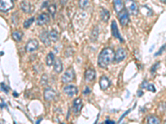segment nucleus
Listing matches in <instances>:
<instances>
[{
	"label": "nucleus",
	"mask_w": 166,
	"mask_h": 124,
	"mask_svg": "<svg viewBox=\"0 0 166 124\" xmlns=\"http://www.w3.org/2000/svg\"><path fill=\"white\" fill-rule=\"evenodd\" d=\"M54 61H55V56H54V54L53 52H50L48 54V56H47V59H46V62H47V65L48 66H51L54 64Z\"/></svg>",
	"instance_id": "22"
},
{
	"label": "nucleus",
	"mask_w": 166,
	"mask_h": 124,
	"mask_svg": "<svg viewBox=\"0 0 166 124\" xmlns=\"http://www.w3.org/2000/svg\"><path fill=\"white\" fill-rule=\"evenodd\" d=\"M96 79V71L92 69H89L85 73V80L87 82H92Z\"/></svg>",
	"instance_id": "15"
},
{
	"label": "nucleus",
	"mask_w": 166,
	"mask_h": 124,
	"mask_svg": "<svg viewBox=\"0 0 166 124\" xmlns=\"http://www.w3.org/2000/svg\"><path fill=\"white\" fill-rule=\"evenodd\" d=\"M147 123L150 124H158L160 123V119L158 118L157 117L154 116H149L147 118Z\"/></svg>",
	"instance_id": "23"
},
{
	"label": "nucleus",
	"mask_w": 166,
	"mask_h": 124,
	"mask_svg": "<svg viewBox=\"0 0 166 124\" xmlns=\"http://www.w3.org/2000/svg\"><path fill=\"white\" fill-rule=\"evenodd\" d=\"M131 109H129V110L127 111V112H126V113H124V114H123V115L121 116V118H120V120H119V122H121V120H122L123 118H125V116L127 115V114H128V113H130V112H131Z\"/></svg>",
	"instance_id": "33"
},
{
	"label": "nucleus",
	"mask_w": 166,
	"mask_h": 124,
	"mask_svg": "<svg viewBox=\"0 0 166 124\" xmlns=\"http://www.w3.org/2000/svg\"><path fill=\"white\" fill-rule=\"evenodd\" d=\"M100 16H101V20H102L103 22H106L109 20L110 15V13L108 10H106V9H101V12H100Z\"/></svg>",
	"instance_id": "19"
},
{
	"label": "nucleus",
	"mask_w": 166,
	"mask_h": 124,
	"mask_svg": "<svg viewBox=\"0 0 166 124\" xmlns=\"http://www.w3.org/2000/svg\"><path fill=\"white\" fill-rule=\"evenodd\" d=\"M105 123H115L114 121H110V120H106Z\"/></svg>",
	"instance_id": "35"
},
{
	"label": "nucleus",
	"mask_w": 166,
	"mask_h": 124,
	"mask_svg": "<svg viewBox=\"0 0 166 124\" xmlns=\"http://www.w3.org/2000/svg\"><path fill=\"white\" fill-rule=\"evenodd\" d=\"M138 94H139V96H140V95H142V94H143V93H142V92H140V91H139V93H138Z\"/></svg>",
	"instance_id": "36"
},
{
	"label": "nucleus",
	"mask_w": 166,
	"mask_h": 124,
	"mask_svg": "<svg viewBox=\"0 0 166 124\" xmlns=\"http://www.w3.org/2000/svg\"><path fill=\"white\" fill-rule=\"evenodd\" d=\"M126 57V52L123 48H119L116 51V53H115V60L114 61L115 63H120L122 61H124Z\"/></svg>",
	"instance_id": "8"
},
{
	"label": "nucleus",
	"mask_w": 166,
	"mask_h": 124,
	"mask_svg": "<svg viewBox=\"0 0 166 124\" xmlns=\"http://www.w3.org/2000/svg\"><path fill=\"white\" fill-rule=\"evenodd\" d=\"M40 39L46 46H51V40L49 38V34L48 31H43L40 35Z\"/></svg>",
	"instance_id": "16"
},
{
	"label": "nucleus",
	"mask_w": 166,
	"mask_h": 124,
	"mask_svg": "<svg viewBox=\"0 0 166 124\" xmlns=\"http://www.w3.org/2000/svg\"><path fill=\"white\" fill-rule=\"evenodd\" d=\"M166 48V45H164V46H162L161 48L160 49V51H158L157 53L154 54V56H160V54H162V52H164V51L165 50Z\"/></svg>",
	"instance_id": "30"
},
{
	"label": "nucleus",
	"mask_w": 166,
	"mask_h": 124,
	"mask_svg": "<svg viewBox=\"0 0 166 124\" xmlns=\"http://www.w3.org/2000/svg\"><path fill=\"white\" fill-rule=\"evenodd\" d=\"M6 107V104H5V102L0 98V108H5Z\"/></svg>",
	"instance_id": "32"
},
{
	"label": "nucleus",
	"mask_w": 166,
	"mask_h": 124,
	"mask_svg": "<svg viewBox=\"0 0 166 124\" xmlns=\"http://www.w3.org/2000/svg\"><path fill=\"white\" fill-rule=\"evenodd\" d=\"M49 22H50V16H49V14H46V13L40 14L38 19H37V24L39 25V26L45 25Z\"/></svg>",
	"instance_id": "12"
},
{
	"label": "nucleus",
	"mask_w": 166,
	"mask_h": 124,
	"mask_svg": "<svg viewBox=\"0 0 166 124\" xmlns=\"http://www.w3.org/2000/svg\"><path fill=\"white\" fill-rule=\"evenodd\" d=\"M75 80V71H73L72 68L67 69V71L63 74V76L61 77V81L65 84H68L72 82Z\"/></svg>",
	"instance_id": "3"
},
{
	"label": "nucleus",
	"mask_w": 166,
	"mask_h": 124,
	"mask_svg": "<svg viewBox=\"0 0 166 124\" xmlns=\"http://www.w3.org/2000/svg\"><path fill=\"white\" fill-rule=\"evenodd\" d=\"M111 33H112V35H113L114 37L117 38L120 41H121V42L124 41L123 38L121 37V36L120 34V32H119L118 26H117V24H116L115 21H112V22H111Z\"/></svg>",
	"instance_id": "10"
},
{
	"label": "nucleus",
	"mask_w": 166,
	"mask_h": 124,
	"mask_svg": "<svg viewBox=\"0 0 166 124\" xmlns=\"http://www.w3.org/2000/svg\"><path fill=\"white\" fill-rule=\"evenodd\" d=\"M165 123H166V120H165Z\"/></svg>",
	"instance_id": "38"
},
{
	"label": "nucleus",
	"mask_w": 166,
	"mask_h": 124,
	"mask_svg": "<svg viewBox=\"0 0 166 124\" xmlns=\"http://www.w3.org/2000/svg\"><path fill=\"white\" fill-rule=\"evenodd\" d=\"M91 93V89H89L88 87H87V88H86V89L84 90L83 93H84V94H87V93Z\"/></svg>",
	"instance_id": "34"
},
{
	"label": "nucleus",
	"mask_w": 166,
	"mask_h": 124,
	"mask_svg": "<svg viewBox=\"0 0 166 124\" xmlns=\"http://www.w3.org/2000/svg\"><path fill=\"white\" fill-rule=\"evenodd\" d=\"M48 10H49L50 14H51L53 17H54V15H55L56 12H57V7H56V5L51 4L49 7H48Z\"/></svg>",
	"instance_id": "26"
},
{
	"label": "nucleus",
	"mask_w": 166,
	"mask_h": 124,
	"mask_svg": "<svg viewBox=\"0 0 166 124\" xmlns=\"http://www.w3.org/2000/svg\"><path fill=\"white\" fill-rule=\"evenodd\" d=\"M56 98V92L51 88H48L44 91V98L46 101L51 102Z\"/></svg>",
	"instance_id": "11"
},
{
	"label": "nucleus",
	"mask_w": 166,
	"mask_h": 124,
	"mask_svg": "<svg viewBox=\"0 0 166 124\" xmlns=\"http://www.w3.org/2000/svg\"><path fill=\"white\" fill-rule=\"evenodd\" d=\"M118 18L120 23L121 24V26L125 27L130 22V14L127 12L126 9H123L120 13L118 14Z\"/></svg>",
	"instance_id": "4"
},
{
	"label": "nucleus",
	"mask_w": 166,
	"mask_h": 124,
	"mask_svg": "<svg viewBox=\"0 0 166 124\" xmlns=\"http://www.w3.org/2000/svg\"><path fill=\"white\" fill-rule=\"evenodd\" d=\"M113 6L115 11L117 14H119L124 9V4H123L122 0H113Z\"/></svg>",
	"instance_id": "18"
},
{
	"label": "nucleus",
	"mask_w": 166,
	"mask_h": 124,
	"mask_svg": "<svg viewBox=\"0 0 166 124\" xmlns=\"http://www.w3.org/2000/svg\"><path fill=\"white\" fill-rule=\"evenodd\" d=\"M0 87H1V89H3V91H4L5 93H9V87L6 86V84L4 83H2L1 85H0Z\"/></svg>",
	"instance_id": "29"
},
{
	"label": "nucleus",
	"mask_w": 166,
	"mask_h": 124,
	"mask_svg": "<svg viewBox=\"0 0 166 124\" xmlns=\"http://www.w3.org/2000/svg\"><path fill=\"white\" fill-rule=\"evenodd\" d=\"M115 60V52L111 48H105L98 56V65L101 68H106Z\"/></svg>",
	"instance_id": "1"
},
{
	"label": "nucleus",
	"mask_w": 166,
	"mask_h": 124,
	"mask_svg": "<svg viewBox=\"0 0 166 124\" xmlns=\"http://www.w3.org/2000/svg\"><path fill=\"white\" fill-rule=\"evenodd\" d=\"M13 8V0H0V12L7 13Z\"/></svg>",
	"instance_id": "5"
},
{
	"label": "nucleus",
	"mask_w": 166,
	"mask_h": 124,
	"mask_svg": "<svg viewBox=\"0 0 166 124\" xmlns=\"http://www.w3.org/2000/svg\"><path fill=\"white\" fill-rule=\"evenodd\" d=\"M124 5H125L126 9L127 10V12L129 13V14L136 16L137 14H139V11H140L139 6H138L136 1H135V0H126Z\"/></svg>",
	"instance_id": "2"
},
{
	"label": "nucleus",
	"mask_w": 166,
	"mask_h": 124,
	"mask_svg": "<svg viewBox=\"0 0 166 124\" xmlns=\"http://www.w3.org/2000/svg\"><path fill=\"white\" fill-rule=\"evenodd\" d=\"M20 7L25 14H32L33 12V6L27 0H23L20 4Z\"/></svg>",
	"instance_id": "7"
},
{
	"label": "nucleus",
	"mask_w": 166,
	"mask_h": 124,
	"mask_svg": "<svg viewBox=\"0 0 166 124\" xmlns=\"http://www.w3.org/2000/svg\"><path fill=\"white\" fill-rule=\"evenodd\" d=\"M145 89H147L149 91H151V92H155L156 90H155V88H154V86L152 84H147V86H146V88Z\"/></svg>",
	"instance_id": "28"
},
{
	"label": "nucleus",
	"mask_w": 166,
	"mask_h": 124,
	"mask_svg": "<svg viewBox=\"0 0 166 124\" xmlns=\"http://www.w3.org/2000/svg\"><path fill=\"white\" fill-rule=\"evenodd\" d=\"M48 34H49L50 40L53 41H57L59 39V34L56 30H52V31L48 32Z\"/></svg>",
	"instance_id": "21"
},
{
	"label": "nucleus",
	"mask_w": 166,
	"mask_h": 124,
	"mask_svg": "<svg viewBox=\"0 0 166 124\" xmlns=\"http://www.w3.org/2000/svg\"><path fill=\"white\" fill-rule=\"evenodd\" d=\"M83 107V102L82 100V98H77L75 99L74 102H73V111H74V113L76 114H78L81 113L82 111V108Z\"/></svg>",
	"instance_id": "13"
},
{
	"label": "nucleus",
	"mask_w": 166,
	"mask_h": 124,
	"mask_svg": "<svg viewBox=\"0 0 166 124\" xmlns=\"http://www.w3.org/2000/svg\"><path fill=\"white\" fill-rule=\"evenodd\" d=\"M63 92L68 96V97H74L78 93V89L74 85H66L63 88Z\"/></svg>",
	"instance_id": "6"
},
{
	"label": "nucleus",
	"mask_w": 166,
	"mask_h": 124,
	"mask_svg": "<svg viewBox=\"0 0 166 124\" xmlns=\"http://www.w3.org/2000/svg\"><path fill=\"white\" fill-rule=\"evenodd\" d=\"M159 66H160V62H157V63H156V64H155V65H154V66L151 68V72H152V73H154V72L155 71V70L157 69Z\"/></svg>",
	"instance_id": "31"
},
{
	"label": "nucleus",
	"mask_w": 166,
	"mask_h": 124,
	"mask_svg": "<svg viewBox=\"0 0 166 124\" xmlns=\"http://www.w3.org/2000/svg\"><path fill=\"white\" fill-rule=\"evenodd\" d=\"M48 78L47 75H43V76H42V80H41V84H42V85H46V84H48Z\"/></svg>",
	"instance_id": "27"
},
{
	"label": "nucleus",
	"mask_w": 166,
	"mask_h": 124,
	"mask_svg": "<svg viewBox=\"0 0 166 124\" xmlns=\"http://www.w3.org/2000/svg\"><path fill=\"white\" fill-rule=\"evenodd\" d=\"M13 1H15V0H13Z\"/></svg>",
	"instance_id": "39"
},
{
	"label": "nucleus",
	"mask_w": 166,
	"mask_h": 124,
	"mask_svg": "<svg viewBox=\"0 0 166 124\" xmlns=\"http://www.w3.org/2000/svg\"><path fill=\"white\" fill-rule=\"evenodd\" d=\"M89 4V0H79V7L81 9H86Z\"/></svg>",
	"instance_id": "25"
},
{
	"label": "nucleus",
	"mask_w": 166,
	"mask_h": 124,
	"mask_svg": "<svg viewBox=\"0 0 166 124\" xmlns=\"http://www.w3.org/2000/svg\"><path fill=\"white\" fill-rule=\"evenodd\" d=\"M162 3H166V0H160Z\"/></svg>",
	"instance_id": "37"
},
{
	"label": "nucleus",
	"mask_w": 166,
	"mask_h": 124,
	"mask_svg": "<svg viewBox=\"0 0 166 124\" xmlns=\"http://www.w3.org/2000/svg\"><path fill=\"white\" fill-rule=\"evenodd\" d=\"M54 71L57 73V74H60L62 70H63V66H62V63L60 59H56L55 61H54Z\"/></svg>",
	"instance_id": "17"
},
{
	"label": "nucleus",
	"mask_w": 166,
	"mask_h": 124,
	"mask_svg": "<svg viewBox=\"0 0 166 124\" xmlns=\"http://www.w3.org/2000/svg\"><path fill=\"white\" fill-rule=\"evenodd\" d=\"M34 22V18H28L27 20H26L24 23H23V27L24 28H28V27H30L31 25L32 24V22Z\"/></svg>",
	"instance_id": "24"
},
{
	"label": "nucleus",
	"mask_w": 166,
	"mask_h": 124,
	"mask_svg": "<svg viewBox=\"0 0 166 124\" xmlns=\"http://www.w3.org/2000/svg\"><path fill=\"white\" fill-rule=\"evenodd\" d=\"M100 87L102 90H105L109 88V86L110 85V81L109 80V79L106 77V76H101V79H100Z\"/></svg>",
	"instance_id": "14"
},
{
	"label": "nucleus",
	"mask_w": 166,
	"mask_h": 124,
	"mask_svg": "<svg viewBox=\"0 0 166 124\" xmlns=\"http://www.w3.org/2000/svg\"><path fill=\"white\" fill-rule=\"evenodd\" d=\"M22 36H23V32L19 31V30L15 31L14 32H13V34H12L13 39L15 41H20L22 40Z\"/></svg>",
	"instance_id": "20"
},
{
	"label": "nucleus",
	"mask_w": 166,
	"mask_h": 124,
	"mask_svg": "<svg viewBox=\"0 0 166 124\" xmlns=\"http://www.w3.org/2000/svg\"><path fill=\"white\" fill-rule=\"evenodd\" d=\"M38 41L35 39H32L30 40L26 45V51L27 52H33L35 51L38 48Z\"/></svg>",
	"instance_id": "9"
}]
</instances>
